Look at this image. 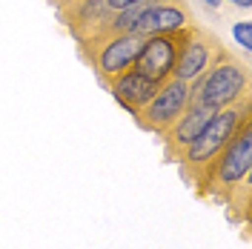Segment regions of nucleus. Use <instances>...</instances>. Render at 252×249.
Masks as SVG:
<instances>
[{"mask_svg":"<svg viewBox=\"0 0 252 249\" xmlns=\"http://www.w3.org/2000/svg\"><path fill=\"white\" fill-rule=\"evenodd\" d=\"M189 94H192V83L169 78L166 83L158 86V92L152 94V100L143 109L135 112V121L146 132H166L189 106Z\"/></svg>","mask_w":252,"mask_h":249,"instance_id":"obj_5","label":"nucleus"},{"mask_svg":"<svg viewBox=\"0 0 252 249\" xmlns=\"http://www.w3.org/2000/svg\"><path fill=\"white\" fill-rule=\"evenodd\" d=\"M247 121H250V94H244L241 100L223 106V109H215V115L209 118V124L201 129V135L187 149V155L181 157V160H187V169L192 175L206 178L212 160L220 155V149L235 138V132Z\"/></svg>","mask_w":252,"mask_h":249,"instance_id":"obj_1","label":"nucleus"},{"mask_svg":"<svg viewBox=\"0 0 252 249\" xmlns=\"http://www.w3.org/2000/svg\"><path fill=\"white\" fill-rule=\"evenodd\" d=\"M187 34H189V26L181 31H172V34H152V37H146L141 55L132 63V69L138 75H143V78L155 80V83H166L172 78L175 58H178L181 43L187 40Z\"/></svg>","mask_w":252,"mask_h":249,"instance_id":"obj_6","label":"nucleus"},{"mask_svg":"<svg viewBox=\"0 0 252 249\" xmlns=\"http://www.w3.org/2000/svg\"><path fill=\"white\" fill-rule=\"evenodd\" d=\"M215 115V109H209V106H198V103H189L184 115L175 121L169 129H166V155L172 157V160H181V157L187 155V149L195 143V138L201 135V129L209 124V118Z\"/></svg>","mask_w":252,"mask_h":249,"instance_id":"obj_9","label":"nucleus"},{"mask_svg":"<svg viewBox=\"0 0 252 249\" xmlns=\"http://www.w3.org/2000/svg\"><path fill=\"white\" fill-rule=\"evenodd\" d=\"M247 83H250L247 66L223 52L218 61L198 78L195 89L189 94V103L209 106V109H223V106L235 103L247 94Z\"/></svg>","mask_w":252,"mask_h":249,"instance_id":"obj_3","label":"nucleus"},{"mask_svg":"<svg viewBox=\"0 0 252 249\" xmlns=\"http://www.w3.org/2000/svg\"><path fill=\"white\" fill-rule=\"evenodd\" d=\"M232 37L238 40V46H244L247 52H250V49H252V23H250V20L235 23V26H232Z\"/></svg>","mask_w":252,"mask_h":249,"instance_id":"obj_11","label":"nucleus"},{"mask_svg":"<svg viewBox=\"0 0 252 249\" xmlns=\"http://www.w3.org/2000/svg\"><path fill=\"white\" fill-rule=\"evenodd\" d=\"M192 26V15H189L184 0H152L149 9L138 17L135 23V34L152 37V34H172Z\"/></svg>","mask_w":252,"mask_h":249,"instance_id":"obj_8","label":"nucleus"},{"mask_svg":"<svg viewBox=\"0 0 252 249\" xmlns=\"http://www.w3.org/2000/svg\"><path fill=\"white\" fill-rule=\"evenodd\" d=\"M204 3H206V6H212V9H218V6H220V0H204Z\"/></svg>","mask_w":252,"mask_h":249,"instance_id":"obj_14","label":"nucleus"},{"mask_svg":"<svg viewBox=\"0 0 252 249\" xmlns=\"http://www.w3.org/2000/svg\"><path fill=\"white\" fill-rule=\"evenodd\" d=\"M143 34H135V31H126V34H115V31L97 29L92 31L89 37L80 40V52L83 58L89 61L97 78L109 86L115 78H121L126 69H132L135 58L141 55L143 49Z\"/></svg>","mask_w":252,"mask_h":249,"instance_id":"obj_2","label":"nucleus"},{"mask_svg":"<svg viewBox=\"0 0 252 249\" xmlns=\"http://www.w3.org/2000/svg\"><path fill=\"white\" fill-rule=\"evenodd\" d=\"M132 3H141V0H106V9L109 12H121V9L132 6Z\"/></svg>","mask_w":252,"mask_h":249,"instance_id":"obj_12","label":"nucleus"},{"mask_svg":"<svg viewBox=\"0 0 252 249\" xmlns=\"http://www.w3.org/2000/svg\"><path fill=\"white\" fill-rule=\"evenodd\" d=\"M229 3H235V6H241V9H250L252 0H229Z\"/></svg>","mask_w":252,"mask_h":249,"instance_id":"obj_13","label":"nucleus"},{"mask_svg":"<svg viewBox=\"0 0 252 249\" xmlns=\"http://www.w3.org/2000/svg\"><path fill=\"white\" fill-rule=\"evenodd\" d=\"M250 166H252V124L247 121L235 132V138L220 149V155L212 160L204 181L215 184L218 189H235L238 184H247Z\"/></svg>","mask_w":252,"mask_h":249,"instance_id":"obj_4","label":"nucleus"},{"mask_svg":"<svg viewBox=\"0 0 252 249\" xmlns=\"http://www.w3.org/2000/svg\"><path fill=\"white\" fill-rule=\"evenodd\" d=\"M220 55H223V49L218 46V40H215L212 34H206V31L198 29V26H189L187 40L181 43L178 58H175L172 78L192 83V80L201 78L206 69L218 61Z\"/></svg>","mask_w":252,"mask_h":249,"instance_id":"obj_7","label":"nucleus"},{"mask_svg":"<svg viewBox=\"0 0 252 249\" xmlns=\"http://www.w3.org/2000/svg\"><path fill=\"white\" fill-rule=\"evenodd\" d=\"M158 86H160V83H155V80L138 75L135 69H126L121 78H115L109 83L115 100H118L121 106H126L132 115H135L138 109H143V106L152 100V94L158 92Z\"/></svg>","mask_w":252,"mask_h":249,"instance_id":"obj_10","label":"nucleus"}]
</instances>
